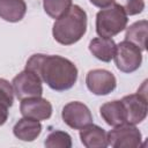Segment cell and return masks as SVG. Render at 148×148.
Returning <instances> with one entry per match:
<instances>
[{
    "label": "cell",
    "mask_w": 148,
    "mask_h": 148,
    "mask_svg": "<svg viewBox=\"0 0 148 148\" xmlns=\"http://www.w3.org/2000/svg\"><path fill=\"white\" fill-rule=\"evenodd\" d=\"M24 69L37 74L44 83L56 91L71 89L77 80V68L74 62L60 56L32 54L28 59Z\"/></svg>",
    "instance_id": "obj_1"
},
{
    "label": "cell",
    "mask_w": 148,
    "mask_h": 148,
    "mask_svg": "<svg viewBox=\"0 0 148 148\" xmlns=\"http://www.w3.org/2000/svg\"><path fill=\"white\" fill-rule=\"evenodd\" d=\"M87 21V13L80 6L72 5L69 9L53 23V38L61 45L75 44L84 36Z\"/></svg>",
    "instance_id": "obj_2"
},
{
    "label": "cell",
    "mask_w": 148,
    "mask_h": 148,
    "mask_svg": "<svg viewBox=\"0 0 148 148\" xmlns=\"http://www.w3.org/2000/svg\"><path fill=\"white\" fill-rule=\"evenodd\" d=\"M127 22L128 17L123 7L113 1L96 14V32L99 37L112 38L126 28Z\"/></svg>",
    "instance_id": "obj_3"
},
{
    "label": "cell",
    "mask_w": 148,
    "mask_h": 148,
    "mask_svg": "<svg viewBox=\"0 0 148 148\" xmlns=\"http://www.w3.org/2000/svg\"><path fill=\"white\" fill-rule=\"evenodd\" d=\"M147 81H145L136 94H131L124 96L120 101L125 109L126 123L128 124H140L147 117Z\"/></svg>",
    "instance_id": "obj_4"
},
{
    "label": "cell",
    "mask_w": 148,
    "mask_h": 148,
    "mask_svg": "<svg viewBox=\"0 0 148 148\" xmlns=\"http://www.w3.org/2000/svg\"><path fill=\"white\" fill-rule=\"evenodd\" d=\"M116 67L123 73H133L141 66L142 51L131 42L123 40L116 44L113 54Z\"/></svg>",
    "instance_id": "obj_5"
},
{
    "label": "cell",
    "mask_w": 148,
    "mask_h": 148,
    "mask_svg": "<svg viewBox=\"0 0 148 148\" xmlns=\"http://www.w3.org/2000/svg\"><path fill=\"white\" fill-rule=\"evenodd\" d=\"M108 134L109 146L113 148H136L141 146V132L133 124L124 123L114 126Z\"/></svg>",
    "instance_id": "obj_6"
},
{
    "label": "cell",
    "mask_w": 148,
    "mask_h": 148,
    "mask_svg": "<svg viewBox=\"0 0 148 148\" xmlns=\"http://www.w3.org/2000/svg\"><path fill=\"white\" fill-rule=\"evenodd\" d=\"M43 81L31 71L24 69L18 73L12 81L15 96L22 101L29 97H38L43 94Z\"/></svg>",
    "instance_id": "obj_7"
},
{
    "label": "cell",
    "mask_w": 148,
    "mask_h": 148,
    "mask_svg": "<svg viewBox=\"0 0 148 148\" xmlns=\"http://www.w3.org/2000/svg\"><path fill=\"white\" fill-rule=\"evenodd\" d=\"M86 84L90 92L97 96H105L112 92L117 87L116 76L106 69H91L87 73Z\"/></svg>",
    "instance_id": "obj_8"
},
{
    "label": "cell",
    "mask_w": 148,
    "mask_h": 148,
    "mask_svg": "<svg viewBox=\"0 0 148 148\" xmlns=\"http://www.w3.org/2000/svg\"><path fill=\"white\" fill-rule=\"evenodd\" d=\"M64 123L74 130H81L84 126L92 124V114L89 108L82 102H69L61 111Z\"/></svg>",
    "instance_id": "obj_9"
},
{
    "label": "cell",
    "mask_w": 148,
    "mask_h": 148,
    "mask_svg": "<svg viewBox=\"0 0 148 148\" xmlns=\"http://www.w3.org/2000/svg\"><path fill=\"white\" fill-rule=\"evenodd\" d=\"M20 111L23 117L40 121L46 120L51 117L52 105L47 99L43 98L42 96L29 97L21 101Z\"/></svg>",
    "instance_id": "obj_10"
},
{
    "label": "cell",
    "mask_w": 148,
    "mask_h": 148,
    "mask_svg": "<svg viewBox=\"0 0 148 148\" xmlns=\"http://www.w3.org/2000/svg\"><path fill=\"white\" fill-rule=\"evenodd\" d=\"M80 139L86 148H105L109 146L106 132L94 124H89L80 130Z\"/></svg>",
    "instance_id": "obj_11"
},
{
    "label": "cell",
    "mask_w": 148,
    "mask_h": 148,
    "mask_svg": "<svg viewBox=\"0 0 148 148\" xmlns=\"http://www.w3.org/2000/svg\"><path fill=\"white\" fill-rule=\"evenodd\" d=\"M42 132V124L38 120L23 117L13 127L14 135L22 141H34L39 136Z\"/></svg>",
    "instance_id": "obj_12"
},
{
    "label": "cell",
    "mask_w": 148,
    "mask_h": 148,
    "mask_svg": "<svg viewBox=\"0 0 148 148\" xmlns=\"http://www.w3.org/2000/svg\"><path fill=\"white\" fill-rule=\"evenodd\" d=\"M89 51L96 59L104 62H110L113 59V54L116 51V43L112 38L96 37L90 40Z\"/></svg>",
    "instance_id": "obj_13"
},
{
    "label": "cell",
    "mask_w": 148,
    "mask_h": 148,
    "mask_svg": "<svg viewBox=\"0 0 148 148\" xmlns=\"http://www.w3.org/2000/svg\"><path fill=\"white\" fill-rule=\"evenodd\" d=\"M99 113L103 120L110 126H118L126 123L125 109L121 101H111L104 103L99 108Z\"/></svg>",
    "instance_id": "obj_14"
},
{
    "label": "cell",
    "mask_w": 148,
    "mask_h": 148,
    "mask_svg": "<svg viewBox=\"0 0 148 148\" xmlns=\"http://www.w3.org/2000/svg\"><path fill=\"white\" fill-rule=\"evenodd\" d=\"M27 13L24 0H0V18L15 23L21 21Z\"/></svg>",
    "instance_id": "obj_15"
},
{
    "label": "cell",
    "mask_w": 148,
    "mask_h": 148,
    "mask_svg": "<svg viewBox=\"0 0 148 148\" xmlns=\"http://www.w3.org/2000/svg\"><path fill=\"white\" fill-rule=\"evenodd\" d=\"M147 29H148V22L147 20L136 21L133 24H131L126 29L125 34V40L133 43L136 45L141 51L146 50V40H147Z\"/></svg>",
    "instance_id": "obj_16"
},
{
    "label": "cell",
    "mask_w": 148,
    "mask_h": 148,
    "mask_svg": "<svg viewBox=\"0 0 148 148\" xmlns=\"http://www.w3.org/2000/svg\"><path fill=\"white\" fill-rule=\"evenodd\" d=\"M72 5V0H43V8L52 18L60 17L69 9Z\"/></svg>",
    "instance_id": "obj_17"
},
{
    "label": "cell",
    "mask_w": 148,
    "mask_h": 148,
    "mask_svg": "<svg viewBox=\"0 0 148 148\" xmlns=\"http://www.w3.org/2000/svg\"><path fill=\"white\" fill-rule=\"evenodd\" d=\"M44 145L47 148H71L72 138L67 132L53 131L46 136Z\"/></svg>",
    "instance_id": "obj_18"
},
{
    "label": "cell",
    "mask_w": 148,
    "mask_h": 148,
    "mask_svg": "<svg viewBox=\"0 0 148 148\" xmlns=\"http://www.w3.org/2000/svg\"><path fill=\"white\" fill-rule=\"evenodd\" d=\"M14 89L9 81L0 77V106L9 109L14 102Z\"/></svg>",
    "instance_id": "obj_19"
},
{
    "label": "cell",
    "mask_w": 148,
    "mask_h": 148,
    "mask_svg": "<svg viewBox=\"0 0 148 148\" xmlns=\"http://www.w3.org/2000/svg\"><path fill=\"white\" fill-rule=\"evenodd\" d=\"M114 2H117L118 5H120L123 7V9L127 14V16L128 15L130 16L138 15V14L142 13V10L145 9L143 0H117Z\"/></svg>",
    "instance_id": "obj_20"
},
{
    "label": "cell",
    "mask_w": 148,
    "mask_h": 148,
    "mask_svg": "<svg viewBox=\"0 0 148 148\" xmlns=\"http://www.w3.org/2000/svg\"><path fill=\"white\" fill-rule=\"evenodd\" d=\"M89 1H90L91 5H94V6H96V7L102 9V8H105V7L110 6L114 0H89Z\"/></svg>",
    "instance_id": "obj_21"
},
{
    "label": "cell",
    "mask_w": 148,
    "mask_h": 148,
    "mask_svg": "<svg viewBox=\"0 0 148 148\" xmlns=\"http://www.w3.org/2000/svg\"><path fill=\"white\" fill-rule=\"evenodd\" d=\"M8 118V109L0 106V126H2Z\"/></svg>",
    "instance_id": "obj_22"
}]
</instances>
